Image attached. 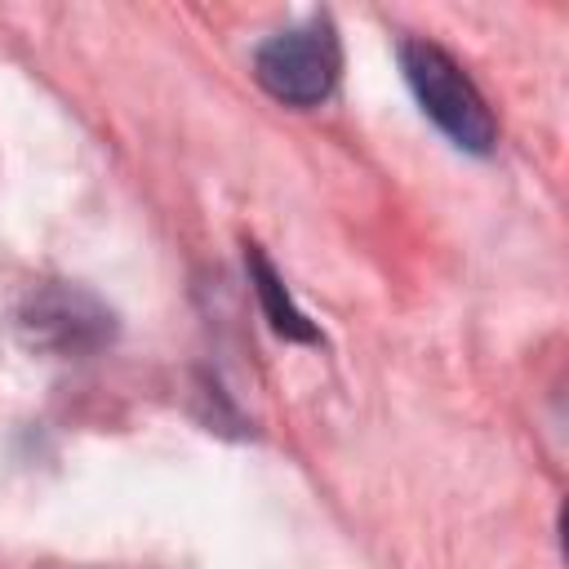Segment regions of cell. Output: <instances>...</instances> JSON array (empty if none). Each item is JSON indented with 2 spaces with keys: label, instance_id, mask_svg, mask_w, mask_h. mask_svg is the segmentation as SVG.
I'll list each match as a JSON object with an SVG mask.
<instances>
[{
  "label": "cell",
  "instance_id": "obj_1",
  "mask_svg": "<svg viewBox=\"0 0 569 569\" xmlns=\"http://www.w3.org/2000/svg\"><path fill=\"white\" fill-rule=\"evenodd\" d=\"M405 84L413 89L422 116L467 156H489L498 142V120L485 102V93L471 84V76L458 67V58L431 40H400L396 49Z\"/></svg>",
  "mask_w": 569,
  "mask_h": 569
},
{
  "label": "cell",
  "instance_id": "obj_2",
  "mask_svg": "<svg viewBox=\"0 0 569 569\" xmlns=\"http://www.w3.org/2000/svg\"><path fill=\"white\" fill-rule=\"evenodd\" d=\"M342 76V40L329 13L267 36L253 49V80L284 107H320Z\"/></svg>",
  "mask_w": 569,
  "mask_h": 569
},
{
  "label": "cell",
  "instance_id": "obj_3",
  "mask_svg": "<svg viewBox=\"0 0 569 569\" xmlns=\"http://www.w3.org/2000/svg\"><path fill=\"white\" fill-rule=\"evenodd\" d=\"M13 325H18V338L31 351L58 356V360L98 356L120 333L116 311L93 289L71 284V280H44V284H36L18 302Z\"/></svg>",
  "mask_w": 569,
  "mask_h": 569
},
{
  "label": "cell",
  "instance_id": "obj_4",
  "mask_svg": "<svg viewBox=\"0 0 569 569\" xmlns=\"http://www.w3.org/2000/svg\"><path fill=\"white\" fill-rule=\"evenodd\" d=\"M244 267H249V284H253V293H258V307H262V316H267V325L280 333V338H289V342H325L320 338V329L307 320V311L293 302V293L284 289V280H280V271L271 267V258L258 249V244H244Z\"/></svg>",
  "mask_w": 569,
  "mask_h": 569
}]
</instances>
